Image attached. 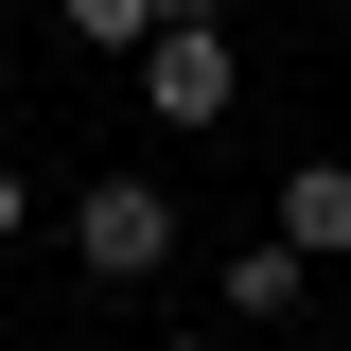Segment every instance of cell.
<instances>
[{
	"label": "cell",
	"instance_id": "obj_1",
	"mask_svg": "<svg viewBox=\"0 0 351 351\" xmlns=\"http://www.w3.org/2000/svg\"><path fill=\"white\" fill-rule=\"evenodd\" d=\"M123 71H141V123H176V141H193V123H228V88H246V36H228V18H158Z\"/></svg>",
	"mask_w": 351,
	"mask_h": 351
},
{
	"label": "cell",
	"instance_id": "obj_2",
	"mask_svg": "<svg viewBox=\"0 0 351 351\" xmlns=\"http://www.w3.org/2000/svg\"><path fill=\"white\" fill-rule=\"evenodd\" d=\"M71 263L106 281V299H141V281L176 263V193H158V176H88V193H71Z\"/></svg>",
	"mask_w": 351,
	"mask_h": 351
},
{
	"label": "cell",
	"instance_id": "obj_3",
	"mask_svg": "<svg viewBox=\"0 0 351 351\" xmlns=\"http://www.w3.org/2000/svg\"><path fill=\"white\" fill-rule=\"evenodd\" d=\"M299 299H316V263L281 246V228H246V246L211 263V316H228V334H281V316H299Z\"/></svg>",
	"mask_w": 351,
	"mask_h": 351
},
{
	"label": "cell",
	"instance_id": "obj_4",
	"mask_svg": "<svg viewBox=\"0 0 351 351\" xmlns=\"http://www.w3.org/2000/svg\"><path fill=\"white\" fill-rule=\"evenodd\" d=\"M263 228H281V246H299V263H334V246H351V158H299V176H281V211H263Z\"/></svg>",
	"mask_w": 351,
	"mask_h": 351
},
{
	"label": "cell",
	"instance_id": "obj_5",
	"mask_svg": "<svg viewBox=\"0 0 351 351\" xmlns=\"http://www.w3.org/2000/svg\"><path fill=\"white\" fill-rule=\"evenodd\" d=\"M53 36H71V53H106V71H123V53L158 36V0H53Z\"/></svg>",
	"mask_w": 351,
	"mask_h": 351
},
{
	"label": "cell",
	"instance_id": "obj_6",
	"mask_svg": "<svg viewBox=\"0 0 351 351\" xmlns=\"http://www.w3.org/2000/svg\"><path fill=\"white\" fill-rule=\"evenodd\" d=\"M18 228H36V176H18V158H0V246H18Z\"/></svg>",
	"mask_w": 351,
	"mask_h": 351
},
{
	"label": "cell",
	"instance_id": "obj_7",
	"mask_svg": "<svg viewBox=\"0 0 351 351\" xmlns=\"http://www.w3.org/2000/svg\"><path fill=\"white\" fill-rule=\"evenodd\" d=\"M158 18H228V0H158Z\"/></svg>",
	"mask_w": 351,
	"mask_h": 351
},
{
	"label": "cell",
	"instance_id": "obj_8",
	"mask_svg": "<svg viewBox=\"0 0 351 351\" xmlns=\"http://www.w3.org/2000/svg\"><path fill=\"white\" fill-rule=\"evenodd\" d=\"M158 351H228V334H158Z\"/></svg>",
	"mask_w": 351,
	"mask_h": 351
},
{
	"label": "cell",
	"instance_id": "obj_9",
	"mask_svg": "<svg viewBox=\"0 0 351 351\" xmlns=\"http://www.w3.org/2000/svg\"><path fill=\"white\" fill-rule=\"evenodd\" d=\"M71 351H106V334H71Z\"/></svg>",
	"mask_w": 351,
	"mask_h": 351
}]
</instances>
